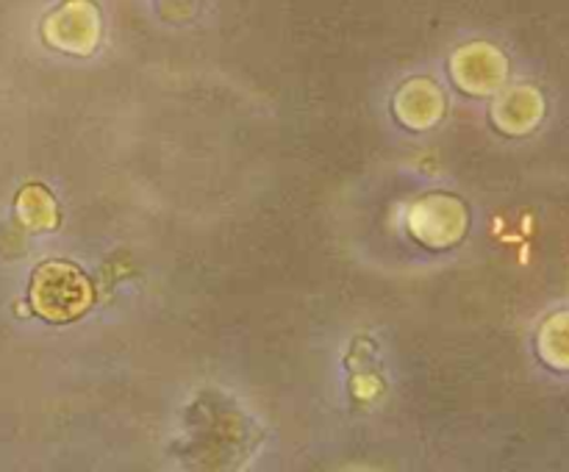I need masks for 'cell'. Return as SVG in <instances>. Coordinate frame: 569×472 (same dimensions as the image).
<instances>
[{
	"label": "cell",
	"mask_w": 569,
	"mask_h": 472,
	"mask_svg": "<svg viewBox=\"0 0 569 472\" xmlns=\"http://www.w3.org/2000/svg\"><path fill=\"white\" fill-rule=\"evenodd\" d=\"M28 298L42 320L64 325L89 311L94 289L89 278L70 261H44L33 270Z\"/></svg>",
	"instance_id": "1"
},
{
	"label": "cell",
	"mask_w": 569,
	"mask_h": 472,
	"mask_svg": "<svg viewBox=\"0 0 569 472\" xmlns=\"http://www.w3.org/2000/svg\"><path fill=\"white\" fill-rule=\"evenodd\" d=\"M467 228L470 211L456 194L431 192L409 209V231L428 248H453L467 237Z\"/></svg>",
	"instance_id": "2"
},
{
	"label": "cell",
	"mask_w": 569,
	"mask_h": 472,
	"mask_svg": "<svg viewBox=\"0 0 569 472\" xmlns=\"http://www.w3.org/2000/svg\"><path fill=\"white\" fill-rule=\"evenodd\" d=\"M450 76L456 87L465 89L467 94L487 98V94L500 92L509 81V59L503 50L492 42H467L450 59Z\"/></svg>",
	"instance_id": "3"
},
{
	"label": "cell",
	"mask_w": 569,
	"mask_h": 472,
	"mask_svg": "<svg viewBox=\"0 0 569 472\" xmlns=\"http://www.w3.org/2000/svg\"><path fill=\"white\" fill-rule=\"evenodd\" d=\"M100 31H103V22L92 0H64L59 9L44 17L42 26L44 42L76 56L92 53L100 42Z\"/></svg>",
	"instance_id": "4"
},
{
	"label": "cell",
	"mask_w": 569,
	"mask_h": 472,
	"mask_svg": "<svg viewBox=\"0 0 569 472\" xmlns=\"http://www.w3.org/2000/svg\"><path fill=\"white\" fill-rule=\"evenodd\" d=\"M548 114L542 89L533 83H515L500 89L498 100L492 103V122L509 137H526L537 131Z\"/></svg>",
	"instance_id": "5"
},
{
	"label": "cell",
	"mask_w": 569,
	"mask_h": 472,
	"mask_svg": "<svg viewBox=\"0 0 569 472\" xmlns=\"http://www.w3.org/2000/svg\"><path fill=\"white\" fill-rule=\"evenodd\" d=\"M395 117L406 128L428 131L445 117V92L431 78H411L395 94Z\"/></svg>",
	"instance_id": "6"
},
{
	"label": "cell",
	"mask_w": 569,
	"mask_h": 472,
	"mask_svg": "<svg viewBox=\"0 0 569 472\" xmlns=\"http://www.w3.org/2000/svg\"><path fill=\"white\" fill-rule=\"evenodd\" d=\"M537 353L550 370L569 372V309L553 311L537 331Z\"/></svg>",
	"instance_id": "7"
},
{
	"label": "cell",
	"mask_w": 569,
	"mask_h": 472,
	"mask_svg": "<svg viewBox=\"0 0 569 472\" xmlns=\"http://www.w3.org/2000/svg\"><path fill=\"white\" fill-rule=\"evenodd\" d=\"M17 214L28 228H53L59 214H56V200L50 198L48 189L26 187L17 198Z\"/></svg>",
	"instance_id": "8"
}]
</instances>
